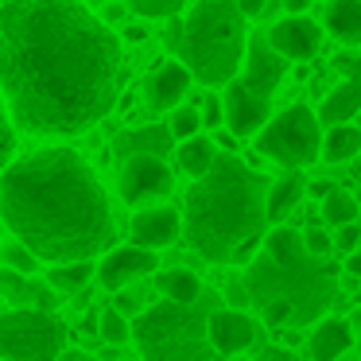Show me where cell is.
Here are the masks:
<instances>
[{"mask_svg": "<svg viewBox=\"0 0 361 361\" xmlns=\"http://www.w3.org/2000/svg\"><path fill=\"white\" fill-rule=\"evenodd\" d=\"M0 94L32 136H82L121 94V39L78 0L0 4Z\"/></svg>", "mask_w": 361, "mask_h": 361, "instance_id": "6da1fadb", "label": "cell"}, {"mask_svg": "<svg viewBox=\"0 0 361 361\" xmlns=\"http://www.w3.org/2000/svg\"><path fill=\"white\" fill-rule=\"evenodd\" d=\"M0 221L47 264L94 260L117 233L102 179L74 148L8 159L0 171Z\"/></svg>", "mask_w": 361, "mask_h": 361, "instance_id": "7a4b0ae2", "label": "cell"}, {"mask_svg": "<svg viewBox=\"0 0 361 361\" xmlns=\"http://www.w3.org/2000/svg\"><path fill=\"white\" fill-rule=\"evenodd\" d=\"M268 179L249 167L237 152H218L202 175L190 179L183 229L190 249L210 264H229L245 241H264Z\"/></svg>", "mask_w": 361, "mask_h": 361, "instance_id": "3957f363", "label": "cell"}, {"mask_svg": "<svg viewBox=\"0 0 361 361\" xmlns=\"http://www.w3.org/2000/svg\"><path fill=\"white\" fill-rule=\"evenodd\" d=\"M264 249H268V264L260 268L257 260H249V291L252 299L268 303V299H288L291 303V322H314L319 307L330 303L334 291V268L319 264V257L303 249L299 229H272L264 233Z\"/></svg>", "mask_w": 361, "mask_h": 361, "instance_id": "277c9868", "label": "cell"}, {"mask_svg": "<svg viewBox=\"0 0 361 361\" xmlns=\"http://www.w3.org/2000/svg\"><path fill=\"white\" fill-rule=\"evenodd\" d=\"M245 12L237 0H198L179 32V59L202 86H226L237 78L245 55Z\"/></svg>", "mask_w": 361, "mask_h": 361, "instance_id": "5b68a950", "label": "cell"}, {"mask_svg": "<svg viewBox=\"0 0 361 361\" xmlns=\"http://www.w3.org/2000/svg\"><path fill=\"white\" fill-rule=\"evenodd\" d=\"M136 350L148 361H202L210 357V342H206V311L195 303H156L148 311L136 314L133 322Z\"/></svg>", "mask_w": 361, "mask_h": 361, "instance_id": "8992f818", "label": "cell"}, {"mask_svg": "<svg viewBox=\"0 0 361 361\" xmlns=\"http://www.w3.org/2000/svg\"><path fill=\"white\" fill-rule=\"evenodd\" d=\"M71 330L55 311L43 307H12L0 314V357L20 361H51L63 357Z\"/></svg>", "mask_w": 361, "mask_h": 361, "instance_id": "52a82bcc", "label": "cell"}, {"mask_svg": "<svg viewBox=\"0 0 361 361\" xmlns=\"http://www.w3.org/2000/svg\"><path fill=\"white\" fill-rule=\"evenodd\" d=\"M319 144L322 133L311 105H288L283 113H272L257 128V152L280 167H291V171L311 167L319 159Z\"/></svg>", "mask_w": 361, "mask_h": 361, "instance_id": "ba28073f", "label": "cell"}, {"mask_svg": "<svg viewBox=\"0 0 361 361\" xmlns=\"http://www.w3.org/2000/svg\"><path fill=\"white\" fill-rule=\"evenodd\" d=\"M121 198L128 206H148V202H167L175 190V175L167 167V156H152V152H133L121 159L117 175Z\"/></svg>", "mask_w": 361, "mask_h": 361, "instance_id": "9c48e42d", "label": "cell"}, {"mask_svg": "<svg viewBox=\"0 0 361 361\" xmlns=\"http://www.w3.org/2000/svg\"><path fill=\"white\" fill-rule=\"evenodd\" d=\"M268 47L280 51L288 63H314L322 51V32L314 20H307L303 12H291V16L276 20L272 27H268Z\"/></svg>", "mask_w": 361, "mask_h": 361, "instance_id": "30bf717a", "label": "cell"}, {"mask_svg": "<svg viewBox=\"0 0 361 361\" xmlns=\"http://www.w3.org/2000/svg\"><path fill=\"white\" fill-rule=\"evenodd\" d=\"M221 109H226L229 133H233L237 140H252V136H257V128L272 117V97L249 90L241 78H229L226 82V102H221Z\"/></svg>", "mask_w": 361, "mask_h": 361, "instance_id": "8fae6325", "label": "cell"}, {"mask_svg": "<svg viewBox=\"0 0 361 361\" xmlns=\"http://www.w3.org/2000/svg\"><path fill=\"white\" fill-rule=\"evenodd\" d=\"M237 74H241V82L249 90L272 97L283 86V78H288V59L268 47L264 35H249L245 39V55H241V71Z\"/></svg>", "mask_w": 361, "mask_h": 361, "instance_id": "7c38bea8", "label": "cell"}, {"mask_svg": "<svg viewBox=\"0 0 361 361\" xmlns=\"http://www.w3.org/2000/svg\"><path fill=\"white\" fill-rule=\"evenodd\" d=\"M159 268L156 249H144V245H121V249H109L102 257V264H94V276H102V288L121 291L128 283L144 280Z\"/></svg>", "mask_w": 361, "mask_h": 361, "instance_id": "4fadbf2b", "label": "cell"}, {"mask_svg": "<svg viewBox=\"0 0 361 361\" xmlns=\"http://www.w3.org/2000/svg\"><path fill=\"white\" fill-rule=\"evenodd\" d=\"M206 342L221 357L252 350V342H257V319L245 311H233V307H218V311L206 314Z\"/></svg>", "mask_w": 361, "mask_h": 361, "instance_id": "5bb4252c", "label": "cell"}, {"mask_svg": "<svg viewBox=\"0 0 361 361\" xmlns=\"http://www.w3.org/2000/svg\"><path fill=\"white\" fill-rule=\"evenodd\" d=\"M190 71L183 66V59H159L152 66L148 82H144V97H148L152 113H171L183 97L190 94Z\"/></svg>", "mask_w": 361, "mask_h": 361, "instance_id": "9a60e30c", "label": "cell"}, {"mask_svg": "<svg viewBox=\"0 0 361 361\" xmlns=\"http://www.w3.org/2000/svg\"><path fill=\"white\" fill-rule=\"evenodd\" d=\"M128 233H133V245H144V249H167V245H175L183 237V214L175 210V206H156L148 202L144 210L133 214V226H128Z\"/></svg>", "mask_w": 361, "mask_h": 361, "instance_id": "2e32d148", "label": "cell"}, {"mask_svg": "<svg viewBox=\"0 0 361 361\" xmlns=\"http://www.w3.org/2000/svg\"><path fill=\"white\" fill-rule=\"evenodd\" d=\"M0 299L16 307H43V311L59 307V291L47 280H32V272H16V268H0Z\"/></svg>", "mask_w": 361, "mask_h": 361, "instance_id": "e0dca14e", "label": "cell"}, {"mask_svg": "<svg viewBox=\"0 0 361 361\" xmlns=\"http://www.w3.org/2000/svg\"><path fill=\"white\" fill-rule=\"evenodd\" d=\"M307 353L319 357V361H338V357H345V353H353L350 322L338 319V314L311 322V330H307Z\"/></svg>", "mask_w": 361, "mask_h": 361, "instance_id": "ac0fdd59", "label": "cell"}, {"mask_svg": "<svg viewBox=\"0 0 361 361\" xmlns=\"http://www.w3.org/2000/svg\"><path fill=\"white\" fill-rule=\"evenodd\" d=\"M171 128L167 125H144V128H125V133L113 140V152L121 159L133 156V152H152V156H167L171 152Z\"/></svg>", "mask_w": 361, "mask_h": 361, "instance_id": "d6986e66", "label": "cell"}, {"mask_svg": "<svg viewBox=\"0 0 361 361\" xmlns=\"http://www.w3.org/2000/svg\"><path fill=\"white\" fill-rule=\"evenodd\" d=\"M303 175H288V179L280 183H268L264 190V214H268V226H280V221H288V214L299 210V202H303Z\"/></svg>", "mask_w": 361, "mask_h": 361, "instance_id": "ffe728a7", "label": "cell"}, {"mask_svg": "<svg viewBox=\"0 0 361 361\" xmlns=\"http://www.w3.org/2000/svg\"><path fill=\"white\" fill-rule=\"evenodd\" d=\"M357 113H361V78H345L322 97L314 117L326 121V125H338V121H353Z\"/></svg>", "mask_w": 361, "mask_h": 361, "instance_id": "44dd1931", "label": "cell"}, {"mask_svg": "<svg viewBox=\"0 0 361 361\" xmlns=\"http://www.w3.org/2000/svg\"><path fill=\"white\" fill-rule=\"evenodd\" d=\"M326 32L342 47H361V0H330L326 4Z\"/></svg>", "mask_w": 361, "mask_h": 361, "instance_id": "7402d4cb", "label": "cell"}, {"mask_svg": "<svg viewBox=\"0 0 361 361\" xmlns=\"http://www.w3.org/2000/svg\"><path fill=\"white\" fill-rule=\"evenodd\" d=\"M319 156L326 164H350L353 156H361V128H353L350 121H338V125L326 128L319 144Z\"/></svg>", "mask_w": 361, "mask_h": 361, "instance_id": "603a6c76", "label": "cell"}, {"mask_svg": "<svg viewBox=\"0 0 361 361\" xmlns=\"http://www.w3.org/2000/svg\"><path fill=\"white\" fill-rule=\"evenodd\" d=\"M156 291L175 303H195L202 299V280L190 268H167V272H156Z\"/></svg>", "mask_w": 361, "mask_h": 361, "instance_id": "cb8c5ba5", "label": "cell"}, {"mask_svg": "<svg viewBox=\"0 0 361 361\" xmlns=\"http://www.w3.org/2000/svg\"><path fill=\"white\" fill-rule=\"evenodd\" d=\"M175 156H179V171L195 179V175H202L206 167L214 164V156H218V144H214L210 136L195 133V136H183V140H179V152H175Z\"/></svg>", "mask_w": 361, "mask_h": 361, "instance_id": "d4e9b609", "label": "cell"}, {"mask_svg": "<svg viewBox=\"0 0 361 361\" xmlns=\"http://www.w3.org/2000/svg\"><path fill=\"white\" fill-rule=\"evenodd\" d=\"M90 280H94V260H90V257H82V260H59V264L47 272V283L59 291V295L82 291Z\"/></svg>", "mask_w": 361, "mask_h": 361, "instance_id": "484cf974", "label": "cell"}, {"mask_svg": "<svg viewBox=\"0 0 361 361\" xmlns=\"http://www.w3.org/2000/svg\"><path fill=\"white\" fill-rule=\"evenodd\" d=\"M319 206H322V221H326V226H345V221H357L361 218L357 198H353L350 190H338V187L330 190V195H322Z\"/></svg>", "mask_w": 361, "mask_h": 361, "instance_id": "4316f807", "label": "cell"}, {"mask_svg": "<svg viewBox=\"0 0 361 361\" xmlns=\"http://www.w3.org/2000/svg\"><path fill=\"white\" fill-rule=\"evenodd\" d=\"M97 334L109 345H125L128 338H133V322H128V314H121L117 307H113V311H105L102 319H97Z\"/></svg>", "mask_w": 361, "mask_h": 361, "instance_id": "83f0119b", "label": "cell"}, {"mask_svg": "<svg viewBox=\"0 0 361 361\" xmlns=\"http://www.w3.org/2000/svg\"><path fill=\"white\" fill-rule=\"evenodd\" d=\"M0 260H4V268H16V272H35V268H39V257H35L20 237L0 249Z\"/></svg>", "mask_w": 361, "mask_h": 361, "instance_id": "f1b7e54d", "label": "cell"}, {"mask_svg": "<svg viewBox=\"0 0 361 361\" xmlns=\"http://www.w3.org/2000/svg\"><path fill=\"white\" fill-rule=\"evenodd\" d=\"M167 128H171V136H175V140H183V136H195V133H202V117H198V109H195V105H175V109H171V125H167Z\"/></svg>", "mask_w": 361, "mask_h": 361, "instance_id": "f546056e", "label": "cell"}, {"mask_svg": "<svg viewBox=\"0 0 361 361\" xmlns=\"http://www.w3.org/2000/svg\"><path fill=\"white\" fill-rule=\"evenodd\" d=\"M187 8V0H133V12L144 20H171Z\"/></svg>", "mask_w": 361, "mask_h": 361, "instance_id": "4dcf8cb0", "label": "cell"}, {"mask_svg": "<svg viewBox=\"0 0 361 361\" xmlns=\"http://www.w3.org/2000/svg\"><path fill=\"white\" fill-rule=\"evenodd\" d=\"M12 156H16V125H12L4 94H0V171H4V164H8Z\"/></svg>", "mask_w": 361, "mask_h": 361, "instance_id": "1f68e13d", "label": "cell"}, {"mask_svg": "<svg viewBox=\"0 0 361 361\" xmlns=\"http://www.w3.org/2000/svg\"><path fill=\"white\" fill-rule=\"evenodd\" d=\"M299 241H303V249L311 252V257H319V260H326L330 252H334L330 233H326V229H319V226H307L303 233H299Z\"/></svg>", "mask_w": 361, "mask_h": 361, "instance_id": "d6a6232c", "label": "cell"}, {"mask_svg": "<svg viewBox=\"0 0 361 361\" xmlns=\"http://www.w3.org/2000/svg\"><path fill=\"white\" fill-rule=\"evenodd\" d=\"M330 241H334V249H338V252H353V249L361 245V226H357V221H345V226H334Z\"/></svg>", "mask_w": 361, "mask_h": 361, "instance_id": "836d02e7", "label": "cell"}, {"mask_svg": "<svg viewBox=\"0 0 361 361\" xmlns=\"http://www.w3.org/2000/svg\"><path fill=\"white\" fill-rule=\"evenodd\" d=\"M198 117H202V128H221L226 125V109H221L218 97H206L202 109H198Z\"/></svg>", "mask_w": 361, "mask_h": 361, "instance_id": "e575fe53", "label": "cell"}, {"mask_svg": "<svg viewBox=\"0 0 361 361\" xmlns=\"http://www.w3.org/2000/svg\"><path fill=\"white\" fill-rule=\"evenodd\" d=\"M102 20H105V24H125V20H128V8H125V4H117V0H105Z\"/></svg>", "mask_w": 361, "mask_h": 361, "instance_id": "d590c367", "label": "cell"}, {"mask_svg": "<svg viewBox=\"0 0 361 361\" xmlns=\"http://www.w3.org/2000/svg\"><path fill=\"white\" fill-rule=\"evenodd\" d=\"M210 140L218 144V148H226V152H237V148H241V140H237L233 133H226V125H221V128H214V136H210Z\"/></svg>", "mask_w": 361, "mask_h": 361, "instance_id": "8d00e7d4", "label": "cell"}, {"mask_svg": "<svg viewBox=\"0 0 361 361\" xmlns=\"http://www.w3.org/2000/svg\"><path fill=\"white\" fill-rule=\"evenodd\" d=\"M330 190H334V183H330V179H314L311 187H303V195H311L314 202H319L322 195H330Z\"/></svg>", "mask_w": 361, "mask_h": 361, "instance_id": "74e56055", "label": "cell"}, {"mask_svg": "<svg viewBox=\"0 0 361 361\" xmlns=\"http://www.w3.org/2000/svg\"><path fill=\"white\" fill-rule=\"evenodd\" d=\"M117 311L121 314H140V303H136L133 295H125V288L117 291Z\"/></svg>", "mask_w": 361, "mask_h": 361, "instance_id": "f35d334b", "label": "cell"}, {"mask_svg": "<svg viewBox=\"0 0 361 361\" xmlns=\"http://www.w3.org/2000/svg\"><path fill=\"white\" fill-rule=\"evenodd\" d=\"M345 272H350L353 280H361V245L353 252H345Z\"/></svg>", "mask_w": 361, "mask_h": 361, "instance_id": "ab89813d", "label": "cell"}, {"mask_svg": "<svg viewBox=\"0 0 361 361\" xmlns=\"http://www.w3.org/2000/svg\"><path fill=\"white\" fill-rule=\"evenodd\" d=\"M121 39H125V43H144V39H148V27H144V24H128Z\"/></svg>", "mask_w": 361, "mask_h": 361, "instance_id": "60d3db41", "label": "cell"}, {"mask_svg": "<svg viewBox=\"0 0 361 361\" xmlns=\"http://www.w3.org/2000/svg\"><path fill=\"white\" fill-rule=\"evenodd\" d=\"M237 4H241V12H245V16H257V12H264V4H268V0H237Z\"/></svg>", "mask_w": 361, "mask_h": 361, "instance_id": "b9f144b4", "label": "cell"}, {"mask_svg": "<svg viewBox=\"0 0 361 361\" xmlns=\"http://www.w3.org/2000/svg\"><path fill=\"white\" fill-rule=\"evenodd\" d=\"M280 342L288 345V350H295V345H299V330H280Z\"/></svg>", "mask_w": 361, "mask_h": 361, "instance_id": "7bdbcfd3", "label": "cell"}, {"mask_svg": "<svg viewBox=\"0 0 361 361\" xmlns=\"http://www.w3.org/2000/svg\"><path fill=\"white\" fill-rule=\"evenodd\" d=\"M311 4H314V0H283V8H288V12H307Z\"/></svg>", "mask_w": 361, "mask_h": 361, "instance_id": "ee69618b", "label": "cell"}, {"mask_svg": "<svg viewBox=\"0 0 361 361\" xmlns=\"http://www.w3.org/2000/svg\"><path fill=\"white\" fill-rule=\"evenodd\" d=\"M353 353H357V357H361V338H357V342H353Z\"/></svg>", "mask_w": 361, "mask_h": 361, "instance_id": "f6af8a7d", "label": "cell"}, {"mask_svg": "<svg viewBox=\"0 0 361 361\" xmlns=\"http://www.w3.org/2000/svg\"><path fill=\"white\" fill-rule=\"evenodd\" d=\"M357 210H361V198H357Z\"/></svg>", "mask_w": 361, "mask_h": 361, "instance_id": "bcb514c9", "label": "cell"}]
</instances>
